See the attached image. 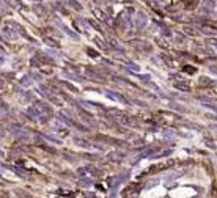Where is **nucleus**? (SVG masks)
<instances>
[]
</instances>
